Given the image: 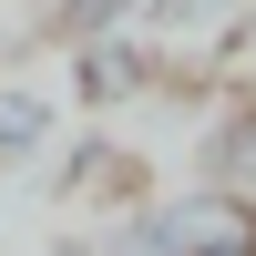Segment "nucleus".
I'll list each match as a JSON object with an SVG mask.
<instances>
[{"label": "nucleus", "mask_w": 256, "mask_h": 256, "mask_svg": "<svg viewBox=\"0 0 256 256\" xmlns=\"http://www.w3.org/2000/svg\"><path fill=\"white\" fill-rule=\"evenodd\" d=\"M174 82V62H164V41L154 31H102V41H82V52H62V92H72V113L82 123H102V113H134L144 92H164Z\"/></svg>", "instance_id": "obj_2"}, {"label": "nucleus", "mask_w": 256, "mask_h": 256, "mask_svg": "<svg viewBox=\"0 0 256 256\" xmlns=\"http://www.w3.org/2000/svg\"><path fill=\"white\" fill-rule=\"evenodd\" d=\"M246 10H256V0H144L134 31H154L164 52H174V41H216L226 20H246Z\"/></svg>", "instance_id": "obj_6"}, {"label": "nucleus", "mask_w": 256, "mask_h": 256, "mask_svg": "<svg viewBox=\"0 0 256 256\" xmlns=\"http://www.w3.org/2000/svg\"><path fill=\"white\" fill-rule=\"evenodd\" d=\"M62 144V102L41 82H0V164H41Z\"/></svg>", "instance_id": "obj_4"}, {"label": "nucleus", "mask_w": 256, "mask_h": 256, "mask_svg": "<svg viewBox=\"0 0 256 256\" xmlns=\"http://www.w3.org/2000/svg\"><path fill=\"white\" fill-rule=\"evenodd\" d=\"M144 0H31V41H52V52H82V41L102 31H134Z\"/></svg>", "instance_id": "obj_5"}, {"label": "nucleus", "mask_w": 256, "mask_h": 256, "mask_svg": "<svg viewBox=\"0 0 256 256\" xmlns=\"http://www.w3.org/2000/svg\"><path fill=\"white\" fill-rule=\"evenodd\" d=\"M195 184H226V195H256V82H226V102L195 134Z\"/></svg>", "instance_id": "obj_3"}, {"label": "nucleus", "mask_w": 256, "mask_h": 256, "mask_svg": "<svg viewBox=\"0 0 256 256\" xmlns=\"http://www.w3.org/2000/svg\"><path fill=\"white\" fill-rule=\"evenodd\" d=\"M62 256H256V195L174 184V195H123L102 226H82Z\"/></svg>", "instance_id": "obj_1"}]
</instances>
